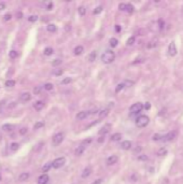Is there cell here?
I'll return each instance as SVG.
<instances>
[{
    "mask_svg": "<svg viewBox=\"0 0 183 184\" xmlns=\"http://www.w3.org/2000/svg\"><path fill=\"white\" fill-rule=\"evenodd\" d=\"M114 59H115V54H114V52L110 51V50L106 51L102 55H101V61H102V63H105V64L113 63Z\"/></svg>",
    "mask_w": 183,
    "mask_h": 184,
    "instance_id": "1",
    "label": "cell"
},
{
    "mask_svg": "<svg viewBox=\"0 0 183 184\" xmlns=\"http://www.w3.org/2000/svg\"><path fill=\"white\" fill-rule=\"evenodd\" d=\"M150 122V119L148 115H140L139 117H137V120H136V125H137V127H139V128H143V127H145V126L149 124Z\"/></svg>",
    "mask_w": 183,
    "mask_h": 184,
    "instance_id": "2",
    "label": "cell"
},
{
    "mask_svg": "<svg viewBox=\"0 0 183 184\" xmlns=\"http://www.w3.org/2000/svg\"><path fill=\"white\" fill-rule=\"evenodd\" d=\"M177 135H178V133H177L176 130H172V131H169L167 135L165 136H161V141H165V142H169V141H172L175 138H177Z\"/></svg>",
    "mask_w": 183,
    "mask_h": 184,
    "instance_id": "3",
    "label": "cell"
},
{
    "mask_svg": "<svg viewBox=\"0 0 183 184\" xmlns=\"http://www.w3.org/2000/svg\"><path fill=\"white\" fill-rule=\"evenodd\" d=\"M65 164H66V158L65 157H58V158H56V159L53 160V163H52V167H53L54 169H58V168L63 167Z\"/></svg>",
    "mask_w": 183,
    "mask_h": 184,
    "instance_id": "4",
    "label": "cell"
},
{
    "mask_svg": "<svg viewBox=\"0 0 183 184\" xmlns=\"http://www.w3.org/2000/svg\"><path fill=\"white\" fill-rule=\"evenodd\" d=\"M142 109H143V104H142L141 102H136V104H134L133 106L129 108V111L131 114H137L139 113V112H141Z\"/></svg>",
    "mask_w": 183,
    "mask_h": 184,
    "instance_id": "5",
    "label": "cell"
},
{
    "mask_svg": "<svg viewBox=\"0 0 183 184\" xmlns=\"http://www.w3.org/2000/svg\"><path fill=\"white\" fill-rule=\"evenodd\" d=\"M64 137H65V135H64L63 133H56V135L53 137V140H52V143H53L54 146H57V145H59L60 143L63 142V141H64Z\"/></svg>",
    "mask_w": 183,
    "mask_h": 184,
    "instance_id": "6",
    "label": "cell"
},
{
    "mask_svg": "<svg viewBox=\"0 0 183 184\" xmlns=\"http://www.w3.org/2000/svg\"><path fill=\"white\" fill-rule=\"evenodd\" d=\"M48 181H50V178H48V176L46 173H43L38 178L37 184H48Z\"/></svg>",
    "mask_w": 183,
    "mask_h": 184,
    "instance_id": "7",
    "label": "cell"
},
{
    "mask_svg": "<svg viewBox=\"0 0 183 184\" xmlns=\"http://www.w3.org/2000/svg\"><path fill=\"white\" fill-rule=\"evenodd\" d=\"M168 54L170 56H176L177 55V48H176V44L175 42H171L168 46Z\"/></svg>",
    "mask_w": 183,
    "mask_h": 184,
    "instance_id": "8",
    "label": "cell"
},
{
    "mask_svg": "<svg viewBox=\"0 0 183 184\" xmlns=\"http://www.w3.org/2000/svg\"><path fill=\"white\" fill-rule=\"evenodd\" d=\"M89 114H91V112L89 111H81L75 115V117H77V120H79V121H82V120L86 119Z\"/></svg>",
    "mask_w": 183,
    "mask_h": 184,
    "instance_id": "9",
    "label": "cell"
},
{
    "mask_svg": "<svg viewBox=\"0 0 183 184\" xmlns=\"http://www.w3.org/2000/svg\"><path fill=\"white\" fill-rule=\"evenodd\" d=\"M19 99H21V101H23V102L29 101V100L32 99V94H30V93H28V92L23 93V94L19 96Z\"/></svg>",
    "mask_w": 183,
    "mask_h": 184,
    "instance_id": "10",
    "label": "cell"
},
{
    "mask_svg": "<svg viewBox=\"0 0 183 184\" xmlns=\"http://www.w3.org/2000/svg\"><path fill=\"white\" fill-rule=\"evenodd\" d=\"M118 160V157L116 156V155H111L110 157L107 158V165H109V166H111V165H114L116 164Z\"/></svg>",
    "mask_w": 183,
    "mask_h": 184,
    "instance_id": "11",
    "label": "cell"
},
{
    "mask_svg": "<svg viewBox=\"0 0 183 184\" xmlns=\"http://www.w3.org/2000/svg\"><path fill=\"white\" fill-rule=\"evenodd\" d=\"M110 129H111V125L110 124H106V125L102 127V128L99 130V136H104V135H107V133L110 131Z\"/></svg>",
    "mask_w": 183,
    "mask_h": 184,
    "instance_id": "12",
    "label": "cell"
},
{
    "mask_svg": "<svg viewBox=\"0 0 183 184\" xmlns=\"http://www.w3.org/2000/svg\"><path fill=\"white\" fill-rule=\"evenodd\" d=\"M29 177H30L29 172H22V173L18 176V181L19 182H25L29 179Z\"/></svg>",
    "mask_w": 183,
    "mask_h": 184,
    "instance_id": "13",
    "label": "cell"
},
{
    "mask_svg": "<svg viewBox=\"0 0 183 184\" xmlns=\"http://www.w3.org/2000/svg\"><path fill=\"white\" fill-rule=\"evenodd\" d=\"M121 148L123 149V150H130V149H131V142L128 140L123 141L122 144H121Z\"/></svg>",
    "mask_w": 183,
    "mask_h": 184,
    "instance_id": "14",
    "label": "cell"
},
{
    "mask_svg": "<svg viewBox=\"0 0 183 184\" xmlns=\"http://www.w3.org/2000/svg\"><path fill=\"white\" fill-rule=\"evenodd\" d=\"M91 173H92V167H85L84 168V170H83L82 171V174H81V176H82V178H87L88 177V176H91Z\"/></svg>",
    "mask_w": 183,
    "mask_h": 184,
    "instance_id": "15",
    "label": "cell"
},
{
    "mask_svg": "<svg viewBox=\"0 0 183 184\" xmlns=\"http://www.w3.org/2000/svg\"><path fill=\"white\" fill-rule=\"evenodd\" d=\"M84 151H85V146L84 145H80L79 148H77L75 149V154L77 155V156H81V155L84 153Z\"/></svg>",
    "mask_w": 183,
    "mask_h": 184,
    "instance_id": "16",
    "label": "cell"
},
{
    "mask_svg": "<svg viewBox=\"0 0 183 184\" xmlns=\"http://www.w3.org/2000/svg\"><path fill=\"white\" fill-rule=\"evenodd\" d=\"M83 52H84V48H83V46H82V45H78V46H75V50H73V53H75V55H77V56L81 55V54H82Z\"/></svg>",
    "mask_w": 183,
    "mask_h": 184,
    "instance_id": "17",
    "label": "cell"
},
{
    "mask_svg": "<svg viewBox=\"0 0 183 184\" xmlns=\"http://www.w3.org/2000/svg\"><path fill=\"white\" fill-rule=\"evenodd\" d=\"M43 107H44V102H42V101H37V102H35V104H34V108L36 110H38V111L43 109Z\"/></svg>",
    "mask_w": 183,
    "mask_h": 184,
    "instance_id": "18",
    "label": "cell"
},
{
    "mask_svg": "<svg viewBox=\"0 0 183 184\" xmlns=\"http://www.w3.org/2000/svg\"><path fill=\"white\" fill-rule=\"evenodd\" d=\"M109 111H110V110H109L108 108H107V109L101 110V111H99V112H98L99 117H100V119H104V117H106V116L109 114Z\"/></svg>",
    "mask_w": 183,
    "mask_h": 184,
    "instance_id": "19",
    "label": "cell"
},
{
    "mask_svg": "<svg viewBox=\"0 0 183 184\" xmlns=\"http://www.w3.org/2000/svg\"><path fill=\"white\" fill-rule=\"evenodd\" d=\"M46 29H48V32H55L56 30H57V27L54 24H48V26H46Z\"/></svg>",
    "mask_w": 183,
    "mask_h": 184,
    "instance_id": "20",
    "label": "cell"
},
{
    "mask_svg": "<svg viewBox=\"0 0 183 184\" xmlns=\"http://www.w3.org/2000/svg\"><path fill=\"white\" fill-rule=\"evenodd\" d=\"M121 139H122V133H114V135H112V137H111V140L112 141H120Z\"/></svg>",
    "mask_w": 183,
    "mask_h": 184,
    "instance_id": "21",
    "label": "cell"
},
{
    "mask_svg": "<svg viewBox=\"0 0 183 184\" xmlns=\"http://www.w3.org/2000/svg\"><path fill=\"white\" fill-rule=\"evenodd\" d=\"M13 128H14V126L10 125V124H5V125L2 126V130H5V131H11Z\"/></svg>",
    "mask_w": 183,
    "mask_h": 184,
    "instance_id": "22",
    "label": "cell"
},
{
    "mask_svg": "<svg viewBox=\"0 0 183 184\" xmlns=\"http://www.w3.org/2000/svg\"><path fill=\"white\" fill-rule=\"evenodd\" d=\"M51 168H52V163H46L43 167H42V171H43V172H48V170L51 169Z\"/></svg>",
    "mask_w": 183,
    "mask_h": 184,
    "instance_id": "23",
    "label": "cell"
},
{
    "mask_svg": "<svg viewBox=\"0 0 183 184\" xmlns=\"http://www.w3.org/2000/svg\"><path fill=\"white\" fill-rule=\"evenodd\" d=\"M53 48H44V51H43V53H44V55L45 56H50V55H52L53 54Z\"/></svg>",
    "mask_w": 183,
    "mask_h": 184,
    "instance_id": "24",
    "label": "cell"
},
{
    "mask_svg": "<svg viewBox=\"0 0 183 184\" xmlns=\"http://www.w3.org/2000/svg\"><path fill=\"white\" fill-rule=\"evenodd\" d=\"M9 56H10V58L14 59V58H16L17 56H18V52H16L15 50H12V51L9 52Z\"/></svg>",
    "mask_w": 183,
    "mask_h": 184,
    "instance_id": "25",
    "label": "cell"
},
{
    "mask_svg": "<svg viewBox=\"0 0 183 184\" xmlns=\"http://www.w3.org/2000/svg\"><path fill=\"white\" fill-rule=\"evenodd\" d=\"M96 57H97V52L96 51L92 52V53L89 54V56H88V61H94L95 59H96Z\"/></svg>",
    "mask_w": 183,
    "mask_h": 184,
    "instance_id": "26",
    "label": "cell"
},
{
    "mask_svg": "<svg viewBox=\"0 0 183 184\" xmlns=\"http://www.w3.org/2000/svg\"><path fill=\"white\" fill-rule=\"evenodd\" d=\"M125 11H127L129 14H131V13L134 12V7L133 5H130V3H127L126 5V8H125Z\"/></svg>",
    "mask_w": 183,
    "mask_h": 184,
    "instance_id": "27",
    "label": "cell"
},
{
    "mask_svg": "<svg viewBox=\"0 0 183 184\" xmlns=\"http://www.w3.org/2000/svg\"><path fill=\"white\" fill-rule=\"evenodd\" d=\"M118 39L116 38H111L110 39V45L112 46V48H115L116 45H118Z\"/></svg>",
    "mask_w": 183,
    "mask_h": 184,
    "instance_id": "28",
    "label": "cell"
},
{
    "mask_svg": "<svg viewBox=\"0 0 183 184\" xmlns=\"http://www.w3.org/2000/svg\"><path fill=\"white\" fill-rule=\"evenodd\" d=\"M72 82V77H65L64 80H62V84L63 85H66V84H70V83Z\"/></svg>",
    "mask_w": 183,
    "mask_h": 184,
    "instance_id": "29",
    "label": "cell"
},
{
    "mask_svg": "<svg viewBox=\"0 0 183 184\" xmlns=\"http://www.w3.org/2000/svg\"><path fill=\"white\" fill-rule=\"evenodd\" d=\"M18 143H16V142H13L12 144L10 145V149H11V151H13V152H15V151H17L18 150Z\"/></svg>",
    "mask_w": 183,
    "mask_h": 184,
    "instance_id": "30",
    "label": "cell"
},
{
    "mask_svg": "<svg viewBox=\"0 0 183 184\" xmlns=\"http://www.w3.org/2000/svg\"><path fill=\"white\" fill-rule=\"evenodd\" d=\"M78 12H79L80 15H85V13H86V9H85L84 7H80L79 9H78Z\"/></svg>",
    "mask_w": 183,
    "mask_h": 184,
    "instance_id": "31",
    "label": "cell"
},
{
    "mask_svg": "<svg viewBox=\"0 0 183 184\" xmlns=\"http://www.w3.org/2000/svg\"><path fill=\"white\" fill-rule=\"evenodd\" d=\"M124 87H125V84H124V83H121V84H118V86H116V88H115V93H120L121 90H123Z\"/></svg>",
    "mask_w": 183,
    "mask_h": 184,
    "instance_id": "32",
    "label": "cell"
},
{
    "mask_svg": "<svg viewBox=\"0 0 183 184\" xmlns=\"http://www.w3.org/2000/svg\"><path fill=\"white\" fill-rule=\"evenodd\" d=\"M15 85V81L13 80H8L7 82H5V86L7 87H13Z\"/></svg>",
    "mask_w": 183,
    "mask_h": 184,
    "instance_id": "33",
    "label": "cell"
},
{
    "mask_svg": "<svg viewBox=\"0 0 183 184\" xmlns=\"http://www.w3.org/2000/svg\"><path fill=\"white\" fill-rule=\"evenodd\" d=\"M44 126V123L43 122H37L36 124H35V129H39V128H41V127H43Z\"/></svg>",
    "mask_w": 183,
    "mask_h": 184,
    "instance_id": "34",
    "label": "cell"
},
{
    "mask_svg": "<svg viewBox=\"0 0 183 184\" xmlns=\"http://www.w3.org/2000/svg\"><path fill=\"white\" fill-rule=\"evenodd\" d=\"M62 63H63V61H62V59H59V58H57V59H55V61H53V63H52V65H53L54 67H57V66H59Z\"/></svg>",
    "mask_w": 183,
    "mask_h": 184,
    "instance_id": "35",
    "label": "cell"
},
{
    "mask_svg": "<svg viewBox=\"0 0 183 184\" xmlns=\"http://www.w3.org/2000/svg\"><path fill=\"white\" fill-rule=\"evenodd\" d=\"M44 90H53V84H51V83H46V84L44 85Z\"/></svg>",
    "mask_w": 183,
    "mask_h": 184,
    "instance_id": "36",
    "label": "cell"
},
{
    "mask_svg": "<svg viewBox=\"0 0 183 184\" xmlns=\"http://www.w3.org/2000/svg\"><path fill=\"white\" fill-rule=\"evenodd\" d=\"M102 12V7H101V5H99V7H97L96 9L94 10V14H99V13H101Z\"/></svg>",
    "mask_w": 183,
    "mask_h": 184,
    "instance_id": "37",
    "label": "cell"
},
{
    "mask_svg": "<svg viewBox=\"0 0 183 184\" xmlns=\"http://www.w3.org/2000/svg\"><path fill=\"white\" fill-rule=\"evenodd\" d=\"M135 43V37H130L127 40V45H133Z\"/></svg>",
    "mask_w": 183,
    "mask_h": 184,
    "instance_id": "38",
    "label": "cell"
},
{
    "mask_svg": "<svg viewBox=\"0 0 183 184\" xmlns=\"http://www.w3.org/2000/svg\"><path fill=\"white\" fill-rule=\"evenodd\" d=\"M12 18V15L10 14V13H7V14L3 15V21H5V22H8V21H10V19Z\"/></svg>",
    "mask_w": 183,
    "mask_h": 184,
    "instance_id": "39",
    "label": "cell"
},
{
    "mask_svg": "<svg viewBox=\"0 0 183 184\" xmlns=\"http://www.w3.org/2000/svg\"><path fill=\"white\" fill-rule=\"evenodd\" d=\"M37 19H38V16H37V15H32V16L28 17V21H29V22H32V23L36 22Z\"/></svg>",
    "mask_w": 183,
    "mask_h": 184,
    "instance_id": "40",
    "label": "cell"
},
{
    "mask_svg": "<svg viewBox=\"0 0 183 184\" xmlns=\"http://www.w3.org/2000/svg\"><path fill=\"white\" fill-rule=\"evenodd\" d=\"M63 72H64V71L62 70V69H56V70L53 72V74L54 75H62V74H63Z\"/></svg>",
    "mask_w": 183,
    "mask_h": 184,
    "instance_id": "41",
    "label": "cell"
},
{
    "mask_svg": "<svg viewBox=\"0 0 183 184\" xmlns=\"http://www.w3.org/2000/svg\"><path fill=\"white\" fill-rule=\"evenodd\" d=\"M27 130H28V129H27L26 127H23V128L19 130V133H21V135H25V133H27Z\"/></svg>",
    "mask_w": 183,
    "mask_h": 184,
    "instance_id": "42",
    "label": "cell"
},
{
    "mask_svg": "<svg viewBox=\"0 0 183 184\" xmlns=\"http://www.w3.org/2000/svg\"><path fill=\"white\" fill-rule=\"evenodd\" d=\"M118 8H120V10H121V11H125L126 5H125V3H121V5H118Z\"/></svg>",
    "mask_w": 183,
    "mask_h": 184,
    "instance_id": "43",
    "label": "cell"
},
{
    "mask_svg": "<svg viewBox=\"0 0 183 184\" xmlns=\"http://www.w3.org/2000/svg\"><path fill=\"white\" fill-rule=\"evenodd\" d=\"M91 142H92V139H86V140H84L82 142V145L85 146V144H88V143H91Z\"/></svg>",
    "mask_w": 183,
    "mask_h": 184,
    "instance_id": "44",
    "label": "cell"
},
{
    "mask_svg": "<svg viewBox=\"0 0 183 184\" xmlns=\"http://www.w3.org/2000/svg\"><path fill=\"white\" fill-rule=\"evenodd\" d=\"M5 9V2H0V11H2V10Z\"/></svg>",
    "mask_w": 183,
    "mask_h": 184,
    "instance_id": "45",
    "label": "cell"
},
{
    "mask_svg": "<svg viewBox=\"0 0 183 184\" xmlns=\"http://www.w3.org/2000/svg\"><path fill=\"white\" fill-rule=\"evenodd\" d=\"M34 93H35V94H39V93H40V87H35Z\"/></svg>",
    "mask_w": 183,
    "mask_h": 184,
    "instance_id": "46",
    "label": "cell"
},
{
    "mask_svg": "<svg viewBox=\"0 0 183 184\" xmlns=\"http://www.w3.org/2000/svg\"><path fill=\"white\" fill-rule=\"evenodd\" d=\"M101 182H102V179H97L95 182H93L92 184H101Z\"/></svg>",
    "mask_w": 183,
    "mask_h": 184,
    "instance_id": "47",
    "label": "cell"
},
{
    "mask_svg": "<svg viewBox=\"0 0 183 184\" xmlns=\"http://www.w3.org/2000/svg\"><path fill=\"white\" fill-rule=\"evenodd\" d=\"M138 159H139V160H147L148 157L143 155V156H139V157H138Z\"/></svg>",
    "mask_w": 183,
    "mask_h": 184,
    "instance_id": "48",
    "label": "cell"
},
{
    "mask_svg": "<svg viewBox=\"0 0 183 184\" xmlns=\"http://www.w3.org/2000/svg\"><path fill=\"white\" fill-rule=\"evenodd\" d=\"M52 8H53V3L50 2V3L48 5V7H46V9H48V10H52Z\"/></svg>",
    "mask_w": 183,
    "mask_h": 184,
    "instance_id": "49",
    "label": "cell"
},
{
    "mask_svg": "<svg viewBox=\"0 0 183 184\" xmlns=\"http://www.w3.org/2000/svg\"><path fill=\"white\" fill-rule=\"evenodd\" d=\"M3 106H5V101H1V102H0V110H1V111H2Z\"/></svg>",
    "mask_w": 183,
    "mask_h": 184,
    "instance_id": "50",
    "label": "cell"
},
{
    "mask_svg": "<svg viewBox=\"0 0 183 184\" xmlns=\"http://www.w3.org/2000/svg\"><path fill=\"white\" fill-rule=\"evenodd\" d=\"M150 107H151V106H150V104H149V102H147V104H145V106H143V108H145V109H150Z\"/></svg>",
    "mask_w": 183,
    "mask_h": 184,
    "instance_id": "51",
    "label": "cell"
},
{
    "mask_svg": "<svg viewBox=\"0 0 183 184\" xmlns=\"http://www.w3.org/2000/svg\"><path fill=\"white\" fill-rule=\"evenodd\" d=\"M17 18H22V13H17Z\"/></svg>",
    "mask_w": 183,
    "mask_h": 184,
    "instance_id": "52",
    "label": "cell"
},
{
    "mask_svg": "<svg viewBox=\"0 0 183 184\" xmlns=\"http://www.w3.org/2000/svg\"><path fill=\"white\" fill-rule=\"evenodd\" d=\"M115 29H116V31H120V30H121V28H120V26H118V25H116Z\"/></svg>",
    "mask_w": 183,
    "mask_h": 184,
    "instance_id": "53",
    "label": "cell"
},
{
    "mask_svg": "<svg viewBox=\"0 0 183 184\" xmlns=\"http://www.w3.org/2000/svg\"><path fill=\"white\" fill-rule=\"evenodd\" d=\"M137 61H139V63H141V61H142L141 59H137ZM137 63H138V61H135V63H133V64H137Z\"/></svg>",
    "mask_w": 183,
    "mask_h": 184,
    "instance_id": "54",
    "label": "cell"
},
{
    "mask_svg": "<svg viewBox=\"0 0 183 184\" xmlns=\"http://www.w3.org/2000/svg\"><path fill=\"white\" fill-rule=\"evenodd\" d=\"M0 141H1V136H0Z\"/></svg>",
    "mask_w": 183,
    "mask_h": 184,
    "instance_id": "55",
    "label": "cell"
}]
</instances>
